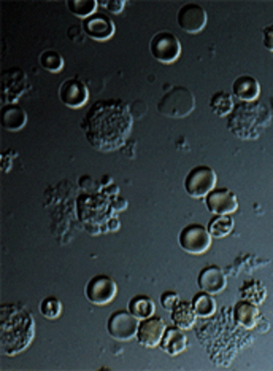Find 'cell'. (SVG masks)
Listing matches in <instances>:
<instances>
[{"mask_svg": "<svg viewBox=\"0 0 273 371\" xmlns=\"http://www.w3.org/2000/svg\"><path fill=\"white\" fill-rule=\"evenodd\" d=\"M134 118L128 104L121 101L94 102L81 128L85 129L89 144L101 151L118 150L128 140L132 131Z\"/></svg>", "mask_w": 273, "mask_h": 371, "instance_id": "cell-1", "label": "cell"}, {"mask_svg": "<svg viewBox=\"0 0 273 371\" xmlns=\"http://www.w3.org/2000/svg\"><path fill=\"white\" fill-rule=\"evenodd\" d=\"M35 322L24 307L3 305L0 316V343L5 355L23 352L32 343Z\"/></svg>", "mask_w": 273, "mask_h": 371, "instance_id": "cell-2", "label": "cell"}, {"mask_svg": "<svg viewBox=\"0 0 273 371\" xmlns=\"http://www.w3.org/2000/svg\"><path fill=\"white\" fill-rule=\"evenodd\" d=\"M194 106L196 101L188 88L173 86L157 104V111L169 118H183L194 111Z\"/></svg>", "mask_w": 273, "mask_h": 371, "instance_id": "cell-3", "label": "cell"}, {"mask_svg": "<svg viewBox=\"0 0 273 371\" xmlns=\"http://www.w3.org/2000/svg\"><path fill=\"white\" fill-rule=\"evenodd\" d=\"M216 185V172L208 166H197L189 171L185 179V190L192 198H207Z\"/></svg>", "mask_w": 273, "mask_h": 371, "instance_id": "cell-4", "label": "cell"}, {"mask_svg": "<svg viewBox=\"0 0 273 371\" xmlns=\"http://www.w3.org/2000/svg\"><path fill=\"white\" fill-rule=\"evenodd\" d=\"M150 50L154 59L162 62V64H172L181 55V44L176 39V35L162 30L151 39Z\"/></svg>", "mask_w": 273, "mask_h": 371, "instance_id": "cell-5", "label": "cell"}, {"mask_svg": "<svg viewBox=\"0 0 273 371\" xmlns=\"http://www.w3.org/2000/svg\"><path fill=\"white\" fill-rule=\"evenodd\" d=\"M212 234L208 233L207 228H203L202 225L192 223L181 229L178 241H180L181 249L186 250L188 254L201 255L212 247Z\"/></svg>", "mask_w": 273, "mask_h": 371, "instance_id": "cell-6", "label": "cell"}, {"mask_svg": "<svg viewBox=\"0 0 273 371\" xmlns=\"http://www.w3.org/2000/svg\"><path fill=\"white\" fill-rule=\"evenodd\" d=\"M139 325V318L130 311H117L108 318L107 332L110 333V336L118 339V341H130V339L136 336Z\"/></svg>", "mask_w": 273, "mask_h": 371, "instance_id": "cell-7", "label": "cell"}, {"mask_svg": "<svg viewBox=\"0 0 273 371\" xmlns=\"http://www.w3.org/2000/svg\"><path fill=\"white\" fill-rule=\"evenodd\" d=\"M118 287L108 276H94L86 285V298L92 305H108L117 296Z\"/></svg>", "mask_w": 273, "mask_h": 371, "instance_id": "cell-8", "label": "cell"}, {"mask_svg": "<svg viewBox=\"0 0 273 371\" xmlns=\"http://www.w3.org/2000/svg\"><path fill=\"white\" fill-rule=\"evenodd\" d=\"M178 26L188 34H199L207 24V12L199 3H186L178 10Z\"/></svg>", "mask_w": 273, "mask_h": 371, "instance_id": "cell-9", "label": "cell"}, {"mask_svg": "<svg viewBox=\"0 0 273 371\" xmlns=\"http://www.w3.org/2000/svg\"><path fill=\"white\" fill-rule=\"evenodd\" d=\"M165 330V322L161 317L151 316L148 318H141L139 332H136V341L145 348H157Z\"/></svg>", "mask_w": 273, "mask_h": 371, "instance_id": "cell-10", "label": "cell"}, {"mask_svg": "<svg viewBox=\"0 0 273 371\" xmlns=\"http://www.w3.org/2000/svg\"><path fill=\"white\" fill-rule=\"evenodd\" d=\"M205 204H207L210 212L216 213V216H230V213L237 212L239 200L230 190L218 188V190L208 193Z\"/></svg>", "mask_w": 273, "mask_h": 371, "instance_id": "cell-11", "label": "cell"}, {"mask_svg": "<svg viewBox=\"0 0 273 371\" xmlns=\"http://www.w3.org/2000/svg\"><path fill=\"white\" fill-rule=\"evenodd\" d=\"M59 97L64 106L70 108H81L88 102L89 93L83 82L77 78H67L59 86Z\"/></svg>", "mask_w": 273, "mask_h": 371, "instance_id": "cell-12", "label": "cell"}, {"mask_svg": "<svg viewBox=\"0 0 273 371\" xmlns=\"http://www.w3.org/2000/svg\"><path fill=\"white\" fill-rule=\"evenodd\" d=\"M83 30L92 40L105 41L114 35V23L102 13H94L83 21Z\"/></svg>", "mask_w": 273, "mask_h": 371, "instance_id": "cell-13", "label": "cell"}, {"mask_svg": "<svg viewBox=\"0 0 273 371\" xmlns=\"http://www.w3.org/2000/svg\"><path fill=\"white\" fill-rule=\"evenodd\" d=\"M197 284L202 292H207L210 295H216L221 294L225 289L228 279H225L221 268H218V266H207V268H203L199 273Z\"/></svg>", "mask_w": 273, "mask_h": 371, "instance_id": "cell-14", "label": "cell"}, {"mask_svg": "<svg viewBox=\"0 0 273 371\" xmlns=\"http://www.w3.org/2000/svg\"><path fill=\"white\" fill-rule=\"evenodd\" d=\"M188 346V338L185 332L178 327L167 328L161 339V349L169 355H178L185 351Z\"/></svg>", "mask_w": 273, "mask_h": 371, "instance_id": "cell-15", "label": "cell"}, {"mask_svg": "<svg viewBox=\"0 0 273 371\" xmlns=\"http://www.w3.org/2000/svg\"><path fill=\"white\" fill-rule=\"evenodd\" d=\"M232 90L235 96L241 99V101L254 102L261 94V85L254 77L241 75L239 78H235Z\"/></svg>", "mask_w": 273, "mask_h": 371, "instance_id": "cell-16", "label": "cell"}, {"mask_svg": "<svg viewBox=\"0 0 273 371\" xmlns=\"http://www.w3.org/2000/svg\"><path fill=\"white\" fill-rule=\"evenodd\" d=\"M170 312H172V322L175 327L181 328V330H189V328L194 327V322H196L197 316L196 312H194L192 303L178 301Z\"/></svg>", "mask_w": 273, "mask_h": 371, "instance_id": "cell-17", "label": "cell"}, {"mask_svg": "<svg viewBox=\"0 0 273 371\" xmlns=\"http://www.w3.org/2000/svg\"><path fill=\"white\" fill-rule=\"evenodd\" d=\"M28 123V113L23 107L7 106L2 111V128L7 131H19Z\"/></svg>", "mask_w": 273, "mask_h": 371, "instance_id": "cell-18", "label": "cell"}, {"mask_svg": "<svg viewBox=\"0 0 273 371\" xmlns=\"http://www.w3.org/2000/svg\"><path fill=\"white\" fill-rule=\"evenodd\" d=\"M234 317H235V322H237L240 327L254 328L257 317H259V311H257V307L253 305V303L240 301L234 307Z\"/></svg>", "mask_w": 273, "mask_h": 371, "instance_id": "cell-19", "label": "cell"}, {"mask_svg": "<svg viewBox=\"0 0 273 371\" xmlns=\"http://www.w3.org/2000/svg\"><path fill=\"white\" fill-rule=\"evenodd\" d=\"M129 311L136 318H148L154 314L156 306L150 296H134L129 301Z\"/></svg>", "mask_w": 273, "mask_h": 371, "instance_id": "cell-20", "label": "cell"}, {"mask_svg": "<svg viewBox=\"0 0 273 371\" xmlns=\"http://www.w3.org/2000/svg\"><path fill=\"white\" fill-rule=\"evenodd\" d=\"M192 307L196 316L199 317H210L216 312V301L213 300V296L203 292V294H199L192 298Z\"/></svg>", "mask_w": 273, "mask_h": 371, "instance_id": "cell-21", "label": "cell"}, {"mask_svg": "<svg viewBox=\"0 0 273 371\" xmlns=\"http://www.w3.org/2000/svg\"><path fill=\"white\" fill-rule=\"evenodd\" d=\"M208 233L212 238H225L232 233L234 220L229 216H218L208 223Z\"/></svg>", "mask_w": 273, "mask_h": 371, "instance_id": "cell-22", "label": "cell"}, {"mask_svg": "<svg viewBox=\"0 0 273 371\" xmlns=\"http://www.w3.org/2000/svg\"><path fill=\"white\" fill-rule=\"evenodd\" d=\"M67 7L75 17L86 19L96 13L99 2L97 0H68Z\"/></svg>", "mask_w": 273, "mask_h": 371, "instance_id": "cell-23", "label": "cell"}, {"mask_svg": "<svg viewBox=\"0 0 273 371\" xmlns=\"http://www.w3.org/2000/svg\"><path fill=\"white\" fill-rule=\"evenodd\" d=\"M210 107H212V111L216 113L218 117H225V115H229L234 111V101L232 97H230V94L219 91L212 97Z\"/></svg>", "mask_w": 273, "mask_h": 371, "instance_id": "cell-24", "label": "cell"}, {"mask_svg": "<svg viewBox=\"0 0 273 371\" xmlns=\"http://www.w3.org/2000/svg\"><path fill=\"white\" fill-rule=\"evenodd\" d=\"M40 64L43 69H46L48 72H52V74H57L62 67H64V59H62V56L57 53V51L48 50L45 51V53H41L40 56Z\"/></svg>", "mask_w": 273, "mask_h": 371, "instance_id": "cell-25", "label": "cell"}, {"mask_svg": "<svg viewBox=\"0 0 273 371\" xmlns=\"http://www.w3.org/2000/svg\"><path fill=\"white\" fill-rule=\"evenodd\" d=\"M40 312L41 316L46 318H57L62 312L61 301L54 296H46L45 300L40 303Z\"/></svg>", "mask_w": 273, "mask_h": 371, "instance_id": "cell-26", "label": "cell"}, {"mask_svg": "<svg viewBox=\"0 0 273 371\" xmlns=\"http://www.w3.org/2000/svg\"><path fill=\"white\" fill-rule=\"evenodd\" d=\"M178 301H180V298H178V294H175V292H165V294L161 295V305L167 311H172Z\"/></svg>", "mask_w": 273, "mask_h": 371, "instance_id": "cell-27", "label": "cell"}, {"mask_svg": "<svg viewBox=\"0 0 273 371\" xmlns=\"http://www.w3.org/2000/svg\"><path fill=\"white\" fill-rule=\"evenodd\" d=\"M99 5H102L110 13H121L125 7L124 0H101Z\"/></svg>", "mask_w": 273, "mask_h": 371, "instance_id": "cell-28", "label": "cell"}, {"mask_svg": "<svg viewBox=\"0 0 273 371\" xmlns=\"http://www.w3.org/2000/svg\"><path fill=\"white\" fill-rule=\"evenodd\" d=\"M262 34H264V46L273 53V24L267 26V28L262 30Z\"/></svg>", "mask_w": 273, "mask_h": 371, "instance_id": "cell-29", "label": "cell"}, {"mask_svg": "<svg viewBox=\"0 0 273 371\" xmlns=\"http://www.w3.org/2000/svg\"><path fill=\"white\" fill-rule=\"evenodd\" d=\"M80 34H85V30H83V28H72L68 29V37H70L72 40H77L78 41V35Z\"/></svg>", "mask_w": 273, "mask_h": 371, "instance_id": "cell-30", "label": "cell"}, {"mask_svg": "<svg viewBox=\"0 0 273 371\" xmlns=\"http://www.w3.org/2000/svg\"><path fill=\"white\" fill-rule=\"evenodd\" d=\"M113 207L117 209V211H124V209L128 207V201L121 200V198H117V200L113 201Z\"/></svg>", "mask_w": 273, "mask_h": 371, "instance_id": "cell-31", "label": "cell"}]
</instances>
